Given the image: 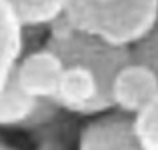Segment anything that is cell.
Listing matches in <instances>:
<instances>
[{
	"mask_svg": "<svg viewBox=\"0 0 158 150\" xmlns=\"http://www.w3.org/2000/svg\"><path fill=\"white\" fill-rule=\"evenodd\" d=\"M0 150H14V148H10V146H6V144L0 142Z\"/></svg>",
	"mask_w": 158,
	"mask_h": 150,
	"instance_id": "obj_12",
	"label": "cell"
},
{
	"mask_svg": "<svg viewBox=\"0 0 158 150\" xmlns=\"http://www.w3.org/2000/svg\"><path fill=\"white\" fill-rule=\"evenodd\" d=\"M38 106V100L28 96L18 84L16 78V70L4 90L0 92V126H22L32 120Z\"/></svg>",
	"mask_w": 158,
	"mask_h": 150,
	"instance_id": "obj_8",
	"label": "cell"
},
{
	"mask_svg": "<svg viewBox=\"0 0 158 150\" xmlns=\"http://www.w3.org/2000/svg\"><path fill=\"white\" fill-rule=\"evenodd\" d=\"M134 134L144 150H158V96L132 118Z\"/></svg>",
	"mask_w": 158,
	"mask_h": 150,
	"instance_id": "obj_10",
	"label": "cell"
},
{
	"mask_svg": "<svg viewBox=\"0 0 158 150\" xmlns=\"http://www.w3.org/2000/svg\"><path fill=\"white\" fill-rule=\"evenodd\" d=\"M78 150H144L134 134L132 116L104 114L88 122L80 132Z\"/></svg>",
	"mask_w": 158,
	"mask_h": 150,
	"instance_id": "obj_5",
	"label": "cell"
},
{
	"mask_svg": "<svg viewBox=\"0 0 158 150\" xmlns=\"http://www.w3.org/2000/svg\"><path fill=\"white\" fill-rule=\"evenodd\" d=\"M64 68V62L54 52L42 46L22 56V60L16 66V78L28 96L54 102Z\"/></svg>",
	"mask_w": 158,
	"mask_h": 150,
	"instance_id": "obj_3",
	"label": "cell"
},
{
	"mask_svg": "<svg viewBox=\"0 0 158 150\" xmlns=\"http://www.w3.org/2000/svg\"><path fill=\"white\" fill-rule=\"evenodd\" d=\"M66 2H12L16 18L22 28H44L54 26L64 16Z\"/></svg>",
	"mask_w": 158,
	"mask_h": 150,
	"instance_id": "obj_9",
	"label": "cell"
},
{
	"mask_svg": "<svg viewBox=\"0 0 158 150\" xmlns=\"http://www.w3.org/2000/svg\"><path fill=\"white\" fill-rule=\"evenodd\" d=\"M132 58L134 62L150 68L158 76V24L150 30V34L144 40H140L134 48H132Z\"/></svg>",
	"mask_w": 158,
	"mask_h": 150,
	"instance_id": "obj_11",
	"label": "cell"
},
{
	"mask_svg": "<svg viewBox=\"0 0 158 150\" xmlns=\"http://www.w3.org/2000/svg\"><path fill=\"white\" fill-rule=\"evenodd\" d=\"M44 48L54 52L64 66H84L92 70L100 86L102 112L114 108L112 102V82L124 66L132 64V48H116L90 34L76 30L62 16L54 26L48 28Z\"/></svg>",
	"mask_w": 158,
	"mask_h": 150,
	"instance_id": "obj_2",
	"label": "cell"
},
{
	"mask_svg": "<svg viewBox=\"0 0 158 150\" xmlns=\"http://www.w3.org/2000/svg\"><path fill=\"white\" fill-rule=\"evenodd\" d=\"M64 18L110 46L134 48L158 24V2H66Z\"/></svg>",
	"mask_w": 158,
	"mask_h": 150,
	"instance_id": "obj_1",
	"label": "cell"
},
{
	"mask_svg": "<svg viewBox=\"0 0 158 150\" xmlns=\"http://www.w3.org/2000/svg\"><path fill=\"white\" fill-rule=\"evenodd\" d=\"M158 96V76L150 68L132 62L116 74L112 82V102L118 112L134 118Z\"/></svg>",
	"mask_w": 158,
	"mask_h": 150,
	"instance_id": "obj_4",
	"label": "cell"
},
{
	"mask_svg": "<svg viewBox=\"0 0 158 150\" xmlns=\"http://www.w3.org/2000/svg\"><path fill=\"white\" fill-rule=\"evenodd\" d=\"M24 32L26 30L16 18L12 2H0V92L22 60Z\"/></svg>",
	"mask_w": 158,
	"mask_h": 150,
	"instance_id": "obj_7",
	"label": "cell"
},
{
	"mask_svg": "<svg viewBox=\"0 0 158 150\" xmlns=\"http://www.w3.org/2000/svg\"><path fill=\"white\" fill-rule=\"evenodd\" d=\"M54 102L74 114H102L100 86L96 74L84 66H66Z\"/></svg>",
	"mask_w": 158,
	"mask_h": 150,
	"instance_id": "obj_6",
	"label": "cell"
}]
</instances>
